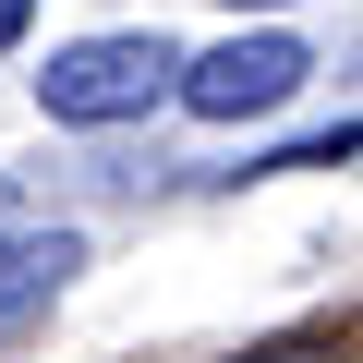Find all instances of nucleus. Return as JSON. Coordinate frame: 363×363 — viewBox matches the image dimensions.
<instances>
[{
  "label": "nucleus",
  "instance_id": "1",
  "mask_svg": "<svg viewBox=\"0 0 363 363\" xmlns=\"http://www.w3.org/2000/svg\"><path fill=\"white\" fill-rule=\"evenodd\" d=\"M169 85H182V49L169 37H73L37 73V109L49 121H145Z\"/></svg>",
  "mask_w": 363,
  "mask_h": 363
},
{
  "label": "nucleus",
  "instance_id": "2",
  "mask_svg": "<svg viewBox=\"0 0 363 363\" xmlns=\"http://www.w3.org/2000/svg\"><path fill=\"white\" fill-rule=\"evenodd\" d=\"M315 61L291 49V37H230V49H206V61H182V109H194V121H267L291 85H303Z\"/></svg>",
  "mask_w": 363,
  "mask_h": 363
},
{
  "label": "nucleus",
  "instance_id": "3",
  "mask_svg": "<svg viewBox=\"0 0 363 363\" xmlns=\"http://www.w3.org/2000/svg\"><path fill=\"white\" fill-rule=\"evenodd\" d=\"M73 267H85V242H73V230H0V315L49 303Z\"/></svg>",
  "mask_w": 363,
  "mask_h": 363
},
{
  "label": "nucleus",
  "instance_id": "4",
  "mask_svg": "<svg viewBox=\"0 0 363 363\" xmlns=\"http://www.w3.org/2000/svg\"><path fill=\"white\" fill-rule=\"evenodd\" d=\"M242 13H279V0H242Z\"/></svg>",
  "mask_w": 363,
  "mask_h": 363
}]
</instances>
